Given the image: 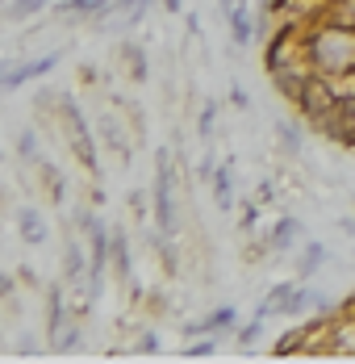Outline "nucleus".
I'll return each mask as SVG.
<instances>
[{
  "label": "nucleus",
  "mask_w": 355,
  "mask_h": 364,
  "mask_svg": "<svg viewBox=\"0 0 355 364\" xmlns=\"http://www.w3.org/2000/svg\"><path fill=\"white\" fill-rule=\"evenodd\" d=\"M230 30H234L239 42H251V13H247V4H239V9L230 13Z\"/></svg>",
  "instance_id": "obj_3"
},
{
  "label": "nucleus",
  "mask_w": 355,
  "mask_h": 364,
  "mask_svg": "<svg viewBox=\"0 0 355 364\" xmlns=\"http://www.w3.org/2000/svg\"><path fill=\"white\" fill-rule=\"evenodd\" d=\"M209 352H213V339H205V343H192V348H188L184 356H192V360H201V356H209Z\"/></svg>",
  "instance_id": "obj_6"
},
{
  "label": "nucleus",
  "mask_w": 355,
  "mask_h": 364,
  "mask_svg": "<svg viewBox=\"0 0 355 364\" xmlns=\"http://www.w3.org/2000/svg\"><path fill=\"white\" fill-rule=\"evenodd\" d=\"M234 318H239V314H234V306H226V310H213L209 318H205V323H192V327H188V335H205V331H230V323H234Z\"/></svg>",
  "instance_id": "obj_1"
},
{
  "label": "nucleus",
  "mask_w": 355,
  "mask_h": 364,
  "mask_svg": "<svg viewBox=\"0 0 355 364\" xmlns=\"http://www.w3.org/2000/svg\"><path fill=\"white\" fill-rule=\"evenodd\" d=\"M21 235H30V239H42V226H38L34 214H26V218H21Z\"/></svg>",
  "instance_id": "obj_5"
},
{
  "label": "nucleus",
  "mask_w": 355,
  "mask_h": 364,
  "mask_svg": "<svg viewBox=\"0 0 355 364\" xmlns=\"http://www.w3.org/2000/svg\"><path fill=\"white\" fill-rule=\"evenodd\" d=\"M213 197H217V205H222V210H230V205H234V176H230V168H222V172L213 176Z\"/></svg>",
  "instance_id": "obj_2"
},
{
  "label": "nucleus",
  "mask_w": 355,
  "mask_h": 364,
  "mask_svg": "<svg viewBox=\"0 0 355 364\" xmlns=\"http://www.w3.org/2000/svg\"><path fill=\"white\" fill-rule=\"evenodd\" d=\"M318 264H322V247H318V243H310V252H305V259H301V277H305V272H314Z\"/></svg>",
  "instance_id": "obj_4"
},
{
  "label": "nucleus",
  "mask_w": 355,
  "mask_h": 364,
  "mask_svg": "<svg viewBox=\"0 0 355 364\" xmlns=\"http://www.w3.org/2000/svg\"><path fill=\"white\" fill-rule=\"evenodd\" d=\"M34 9H42V0H17L13 4V13H34Z\"/></svg>",
  "instance_id": "obj_7"
}]
</instances>
